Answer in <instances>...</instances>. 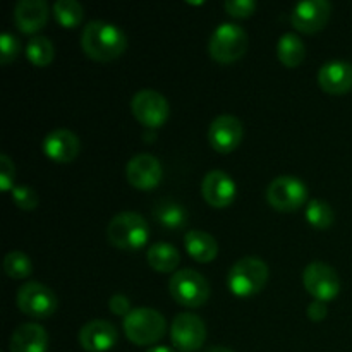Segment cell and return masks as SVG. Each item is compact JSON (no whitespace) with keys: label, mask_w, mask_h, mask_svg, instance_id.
Returning a JSON list of instances; mask_svg holds the SVG:
<instances>
[{"label":"cell","mask_w":352,"mask_h":352,"mask_svg":"<svg viewBox=\"0 0 352 352\" xmlns=\"http://www.w3.org/2000/svg\"><path fill=\"white\" fill-rule=\"evenodd\" d=\"M81 47L95 60H112L127 48V36L117 24L109 21H89L81 33Z\"/></svg>","instance_id":"1"},{"label":"cell","mask_w":352,"mask_h":352,"mask_svg":"<svg viewBox=\"0 0 352 352\" xmlns=\"http://www.w3.org/2000/svg\"><path fill=\"white\" fill-rule=\"evenodd\" d=\"M150 226L138 212H120L107 226V239L119 250H140L148 243Z\"/></svg>","instance_id":"2"},{"label":"cell","mask_w":352,"mask_h":352,"mask_svg":"<svg viewBox=\"0 0 352 352\" xmlns=\"http://www.w3.org/2000/svg\"><path fill=\"white\" fill-rule=\"evenodd\" d=\"M268 280V267L261 258L244 256L230 267L227 285L239 298L258 294Z\"/></svg>","instance_id":"3"},{"label":"cell","mask_w":352,"mask_h":352,"mask_svg":"<svg viewBox=\"0 0 352 352\" xmlns=\"http://www.w3.org/2000/svg\"><path fill=\"white\" fill-rule=\"evenodd\" d=\"M122 327L131 342L138 346H150L165 336L167 320L153 308H136L124 318Z\"/></svg>","instance_id":"4"},{"label":"cell","mask_w":352,"mask_h":352,"mask_svg":"<svg viewBox=\"0 0 352 352\" xmlns=\"http://www.w3.org/2000/svg\"><path fill=\"white\" fill-rule=\"evenodd\" d=\"M248 43V33L243 26L236 23H222L210 36L208 50L215 60L229 64L246 54Z\"/></svg>","instance_id":"5"},{"label":"cell","mask_w":352,"mask_h":352,"mask_svg":"<svg viewBox=\"0 0 352 352\" xmlns=\"http://www.w3.org/2000/svg\"><path fill=\"white\" fill-rule=\"evenodd\" d=\"M168 291L179 305L188 308H198L210 298L208 280L192 268H182L175 272L168 280Z\"/></svg>","instance_id":"6"},{"label":"cell","mask_w":352,"mask_h":352,"mask_svg":"<svg viewBox=\"0 0 352 352\" xmlns=\"http://www.w3.org/2000/svg\"><path fill=\"white\" fill-rule=\"evenodd\" d=\"M308 198V188L296 175H278L268 184L267 199L275 210L294 212L301 208Z\"/></svg>","instance_id":"7"},{"label":"cell","mask_w":352,"mask_h":352,"mask_svg":"<svg viewBox=\"0 0 352 352\" xmlns=\"http://www.w3.org/2000/svg\"><path fill=\"white\" fill-rule=\"evenodd\" d=\"M17 306L31 318H48L57 309V296L41 282H26L17 291Z\"/></svg>","instance_id":"8"},{"label":"cell","mask_w":352,"mask_h":352,"mask_svg":"<svg viewBox=\"0 0 352 352\" xmlns=\"http://www.w3.org/2000/svg\"><path fill=\"white\" fill-rule=\"evenodd\" d=\"M302 284L313 298L325 302L336 298L340 291L339 274L323 261H311L302 270Z\"/></svg>","instance_id":"9"},{"label":"cell","mask_w":352,"mask_h":352,"mask_svg":"<svg viewBox=\"0 0 352 352\" xmlns=\"http://www.w3.org/2000/svg\"><path fill=\"white\" fill-rule=\"evenodd\" d=\"M131 110L146 127H160L167 120L170 107L162 93L155 89H140L131 100Z\"/></svg>","instance_id":"10"},{"label":"cell","mask_w":352,"mask_h":352,"mask_svg":"<svg viewBox=\"0 0 352 352\" xmlns=\"http://www.w3.org/2000/svg\"><path fill=\"white\" fill-rule=\"evenodd\" d=\"M170 339L179 351H198L206 340L205 322L195 313H179L172 322Z\"/></svg>","instance_id":"11"},{"label":"cell","mask_w":352,"mask_h":352,"mask_svg":"<svg viewBox=\"0 0 352 352\" xmlns=\"http://www.w3.org/2000/svg\"><path fill=\"white\" fill-rule=\"evenodd\" d=\"M332 3L329 0H302L296 3L291 12V23L302 33H315L322 30L330 19Z\"/></svg>","instance_id":"12"},{"label":"cell","mask_w":352,"mask_h":352,"mask_svg":"<svg viewBox=\"0 0 352 352\" xmlns=\"http://www.w3.org/2000/svg\"><path fill=\"white\" fill-rule=\"evenodd\" d=\"M243 122L236 116L223 113L215 117L208 127V141L220 153H230L243 140Z\"/></svg>","instance_id":"13"},{"label":"cell","mask_w":352,"mask_h":352,"mask_svg":"<svg viewBox=\"0 0 352 352\" xmlns=\"http://www.w3.org/2000/svg\"><path fill=\"white\" fill-rule=\"evenodd\" d=\"M164 168L160 160L151 153H138L127 162L126 177L134 188L151 189L160 184Z\"/></svg>","instance_id":"14"},{"label":"cell","mask_w":352,"mask_h":352,"mask_svg":"<svg viewBox=\"0 0 352 352\" xmlns=\"http://www.w3.org/2000/svg\"><path fill=\"white\" fill-rule=\"evenodd\" d=\"M79 346L88 352H105L112 349L119 340L116 325L107 320H91L81 327L78 333Z\"/></svg>","instance_id":"15"},{"label":"cell","mask_w":352,"mask_h":352,"mask_svg":"<svg viewBox=\"0 0 352 352\" xmlns=\"http://www.w3.org/2000/svg\"><path fill=\"white\" fill-rule=\"evenodd\" d=\"M236 182H234V179L227 172L215 168V170H210L203 177V198H205V201L208 205L215 206V208H226V206H229L236 199Z\"/></svg>","instance_id":"16"},{"label":"cell","mask_w":352,"mask_h":352,"mask_svg":"<svg viewBox=\"0 0 352 352\" xmlns=\"http://www.w3.org/2000/svg\"><path fill=\"white\" fill-rule=\"evenodd\" d=\"M318 82L330 95H342L352 89V64L340 58L325 62L318 71Z\"/></svg>","instance_id":"17"},{"label":"cell","mask_w":352,"mask_h":352,"mask_svg":"<svg viewBox=\"0 0 352 352\" xmlns=\"http://www.w3.org/2000/svg\"><path fill=\"white\" fill-rule=\"evenodd\" d=\"M41 146H43L45 155L48 158L65 164V162H71L78 157L81 143H79V138L72 131L55 129L45 136Z\"/></svg>","instance_id":"18"},{"label":"cell","mask_w":352,"mask_h":352,"mask_svg":"<svg viewBox=\"0 0 352 352\" xmlns=\"http://www.w3.org/2000/svg\"><path fill=\"white\" fill-rule=\"evenodd\" d=\"M48 14L45 0H19L14 7V23L23 33H36L47 24Z\"/></svg>","instance_id":"19"},{"label":"cell","mask_w":352,"mask_h":352,"mask_svg":"<svg viewBox=\"0 0 352 352\" xmlns=\"http://www.w3.org/2000/svg\"><path fill=\"white\" fill-rule=\"evenodd\" d=\"M47 349L48 336L38 323H23L10 336V352H47Z\"/></svg>","instance_id":"20"},{"label":"cell","mask_w":352,"mask_h":352,"mask_svg":"<svg viewBox=\"0 0 352 352\" xmlns=\"http://www.w3.org/2000/svg\"><path fill=\"white\" fill-rule=\"evenodd\" d=\"M184 244L188 253L199 263H210L219 254V244L215 237L205 230H189L184 236Z\"/></svg>","instance_id":"21"},{"label":"cell","mask_w":352,"mask_h":352,"mask_svg":"<svg viewBox=\"0 0 352 352\" xmlns=\"http://www.w3.org/2000/svg\"><path fill=\"white\" fill-rule=\"evenodd\" d=\"M148 263L157 272H174L181 263V253L177 248L170 243H155L146 251Z\"/></svg>","instance_id":"22"},{"label":"cell","mask_w":352,"mask_h":352,"mask_svg":"<svg viewBox=\"0 0 352 352\" xmlns=\"http://www.w3.org/2000/svg\"><path fill=\"white\" fill-rule=\"evenodd\" d=\"M153 215L162 227L170 230L182 229L188 223V212L184 206L172 199H162L157 203Z\"/></svg>","instance_id":"23"},{"label":"cell","mask_w":352,"mask_h":352,"mask_svg":"<svg viewBox=\"0 0 352 352\" xmlns=\"http://www.w3.org/2000/svg\"><path fill=\"white\" fill-rule=\"evenodd\" d=\"M277 55L287 67H296L305 60L306 47L296 33H284L277 41Z\"/></svg>","instance_id":"24"},{"label":"cell","mask_w":352,"mask_h":352,"mask_svg":"<svg viewBox=\"0 0 352 352\" xmlns=\"http://www.w3.org/2000/svg\"><path fill=\"white\" fill-rule=\"evenodd\" d=\"M26 57L33 62L34 65H48L55 57V47L50 38L43 34H36L28 41Z\"/></svg>","instance_id":"25"},{"label":"cell","mask_w":352,"mask_h":352,"mask_svg":"<svg viewBox=\"0 0 352 352\" xmlns=\"http://www.w3.org/2000/svg\"><path fill=\"white\" fill-rule=\"evenodd\" d=\"M55 19L65 28L78 26L85 16V7L78 0H57L54 3Z\"/></svg>","instance_id":"26"},{"label":"cell","mask_w":352,"mask_h":352,"mask_svg":"<svg viewBox=\"0 0 352 352\" xmlns=\"http://www.w3.org/2000/svg\"><path fill=\"white\" fill-rule=\"evenodd\" d=\"M306 220L316 229H327L336 220V213L330 203L323 199H311L306 206Z\"/></svg>","instance_id":"27"},{"label":"cell","mask_w":352,"mask_h":352,"mask_svg":"<svg viewBox=\"0 0 352 352\" xmlns=\"http://www.w3.org/2000/svg\"><path fill=\"white\" fill-rule=\"evenodd\" d=\"M3 270L10 278H26L33 272L31 258L23 251H10L3 258Z\"/></svg>","instance_id":"28"},{"label":"cell","mask_w":352,"mask_h":352,"mask_svg":"<svg viewBox=\"0 0 352 352\" xmlns=\"http://www.w3.org/2000/svg\"><path fill=\"white\" fill-rule=\"evenodd\" d=\"M10 196H12V201L19 206L21 210H34L40 203V196L30 186H14L10 189Z\"/></svg>","instance_id":"29"},{"label":"cell","mask_w":352,"mask_h":352,"mask_svg":"<svg viewBox=\"0 0 352 352\" xmlns=\"http://www.w3.org/2000/svg\"><path fill=\"white\" fill-rule=\"evenodd\" d=\"M21 52V40L10 31H3L0 34V62L9 64L19 55Z\"/></svg>","instance_id":"30"},{"label":"cell","mask_w":352,"mask_h":352,"mask_svg":"<svg viewBox=\"0 0 352 352\" xmlns=\"http://www.w3.org/2000/svg\"><path fill=\"white\" fill-rule=\"evenodd\" d=\"M14 177H16V167L14 162L6 153L0 155V188L9 191L14 188Z\"/></svg>","instance_id":"31"},{"label":"cell","mask_w":352,"mask_h":352,"mask_svg":"<svg viewBox=\"0 0 352 352\" xmlns=\"http://www.w3.org/2000/svg\"><path fill=\"white\" fill-rule=\"evenodd\" d=\"M226 10L234 17H250L256 10L254 0H227Z\"/></svg>","instance_id":"32"},{"label":"cell","mask_w":352,"mask_h":352,"mask_svg":"<svg viewBox=\"0 0 352 352\" xmlns=\"http://www.w3.org/2000/svg\"><path fill=\"white\" fill-rule=\"evenodd\" d=\"M109 308L113 315L124 316V318H126V316L133 311V309H131L129 298L124 294H113L112 298L109 299Z\"/></svg>","instance_id":"33"},{"label":"cell","mask_w":352,"mask_h":352,"mask_svg":"<svg viewBox=\"0 0 352 352\" xmlns=\"http://www.w3.org/2000/svg\"><path fill=\"white\" fill-rule=\"evenodd\" d=\"M329 313V308H327L325 301H320V299H315L313 302H309L308 306V316L313 322H322L323 318Z\"/></svg>","instance_id":"34"},{"label":"cell","mask_w":352,"mask_h":352,"mask_svg":"<svg viewBox=\"0 0 352 352\" xmlns=\"http://www.w3.org/2000/svg\"><path fill=\"white\" fill-rule=\"evenodd\" d=\"M203 352H234L232 349H229V347H223V346H213V347H208L206 351Z\"/></svg>","instance_id":"35"},{"label":"cell","mask_w":352,"mask_h":352,"mask_svg":"<svg viewBox=\"0 0 352 352\" xmlns=\"http://www.w3.org/2000/svg\"><path fill=\"white\" fill-rule=\"evenodd\" d=\"M146 352H175V351H172L170 347H165V346H155L151 347V349H148Z\"/></svg>","instance_id":"36"}]
</instances>
